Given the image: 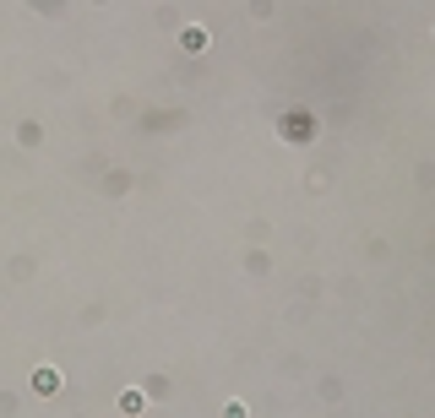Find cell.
I'll return each instance as SVG.
<instances>
[{"label": "cell", "mask_w": 435, "mask_h": 418, "mask_svg": "<svg viewBox=\"0 0 435 418\" xmlns=\"http://www.w3.org/2000/svg\"><path fill=\"white\" fill-rule=\"evenodd\" d=\"M142 407H147L142 391H125V397H120V413H142Z\"/></svg>", "instance_id": "277c9868"}, {"label": "cell", "mask_w": 435, "mask_h": 418, "mask_svg": "<svg viewBox=\"0 0 435 418\" xmlns=\"http://www.w3.org/2000/svg\"><path fill=\"white\" fill-rule=\"evenodd\" d=\"M33 391H39V397L60 391V370H33Z\"/></svg>", "instance_id": "7a4b0ae2"}, {"label": "cell", "mask_w": 435, "mask_h": 418, "mask_svg": "<svg viewBox=\"0 0 435 418\" xmlns=\"http://www.w3.org/2000/svg\"><path fill=\"white\" fill-rule=\"evenodd\" d=\"M180 49H186V55H202V49H207V33H202V27H186V33H180Z\"/></svg>", "instance_id": "3957f363"}, {"label": "cell", "mask_w": 435, "mask_h": 418, "mask_svg": "<svg viewBox=\"0 0 435 418\" xmlns=\"http://www.w3.org/2000/svg\"><path fill=\"white\" fill-rule=\"evenodd\" d=\"M311 130H316L311 114H289V120H283V136H289V142H311Z\"/></svg>", "instance_id": "6da1fadb"}]
</instances>
